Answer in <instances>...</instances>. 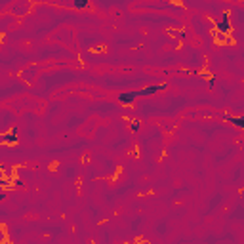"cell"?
<instances>
[{
    "label": "cell",
    "mask_w": 244,
    "mask_h": 244,
    "mask_svg": "<svg viewBox=\"0 0 244 244\" xmlns=\"http://www.w3.org/2000/svg\"><path fill=\"white\" fill-rule=\"evenodd\" d=\"M166 88V84H155V86H147V88H143L137 92V97H145V95H153L156 92H162Z\"/></svg>",
    "instance_id": "6da1fadb"
},
{
    "label": "cell",
    "mask_w": 244,
    "mask_h": 244,
    "mask_svg": "<svg viewBox=\"0 0 244 244\" xmlns=\"http://www.w3.org/2000/svg\"><path fill=\"white\" fill-rule=\"evenodd\" d=\"M137 97V92H122L120 95H118V99H120V103H132L134 99Z\"/></svg>",
    "instance_id": "7a4b0ae2"
},
{
    "label": "cell",
    "mask_w": 244,
    "mask_h": 244,
    "mask_svg": "<svg viewBox=\"0 0 244 244\" xmlns=\"http://www.w3.org/2000/svg\"><path fill=\"white\" fill-rule=\"evenodd\" d=\"M217 29L221 31V33H227V31L231 29V23H229V15H227V13H225L221 19H219V21H217Z\"/></svg>",
    "instance_id": "3957f363"
},
{
    "label": "cell",
    "mask_w": 244,
    "mask_h": 244,
    "mask_svg": "<svg viewBox=\"0 0 244 244\" xmlns=\"http://www.w3.org/2000/svg\"><path fill=\"white\" fill-rule=\"evenodd\" d=\"M227 120L233 122V124L238 126V128H244V116H227Z\"/></svg>",
    "instance_id": "277c9868"
},
{
    "label": "cell",
    "mask_w": 244,
    "mask_h": 244,
    "mask_svg": "<svg viewBox=\"0 0 244 244\" xmlns=\"http://www.w3.org/2000/svg\"><path fill=\"white\" fill-rule=\"evenodd\" d=\"M2 141H4V143H15V141H17V137H15V132H12V134H6V135L2 137Z\"/></svg>",
    "instance_id": "5b68a950"
},
{
    "label": "cell",
    "mask_w": 244,
    "mask_h": 244,
    "mask_svg": "<svg viewBox=\"0 0 244 244\" xmlns=\"http://www.w3.org/2000/svg\"><path fill=\"white\" fill-rule=\"evenodd\" d=\"M75 8L84 10V8H88V2H86V0H75Z\"/></svg>",
    "instance_id": "8992f818"
},
{
    "label": "cell",
    "mask_w": 244,
    "mask_h": 244,
    "mask_svg": "<svg viewBox=\"0 0 244 244\" xmlns=\"http://www.w3.org/2000/svg\"><path fill=\"white\" fill-rule=\"evenodd\" d=\"M132 130H134V132H137V130H139V124H137V122H134V124H132Z\"/></svg>",
    "instance_id": "52a82bcc"
}]
</instances>
